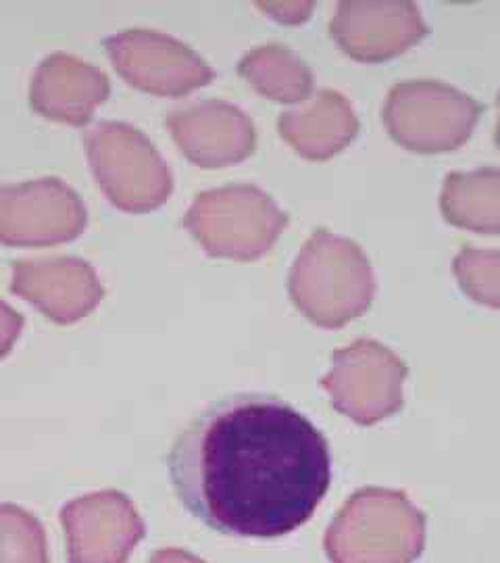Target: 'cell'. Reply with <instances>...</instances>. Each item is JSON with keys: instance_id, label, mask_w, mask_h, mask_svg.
Masks as SVG:
<instances>
[{"instance_id": "6da1fadb", "label": "cell", "mask_w": 500, "mask_h": 563, "mask_svg": "<svg viewBox=\"0 0 500 563\" xmlns=\"http://www.w3.org/2000/svg\"><path fill=\"white\" fill-rule=\"evenodd\" d=\"M180 504L211 530L278 539L309 522L332 483L318 426L274 395L241 393L204 407L167 457Z\"/></svg>"}, {"instance_id": "7a4b0ae2", "label": "cell", "mask_w": 500, "mask_h": 563, "mask_svg": "<svg viewBox=\"0 0 500 563\" xmlns=\"http://www.w3.org/2000/svg\"><path fill=\"white\" fill-rule=\"evenodd\" d=\"M288 290L304 318L325 330H338L369 309L376 278L357 242L318 230L295 260Z\"/></svg>"}, {"instance_id": "3957f363", "label": "cell", "mask_w": 500, "mask_h": 563, "mask_svg": "<svg viewBox=\"0 0 500 563\" xmlns=\"http://www.w3.org/2000/svg\"><path fill=\"white\" fill-rule=\"evenodd\" d=\"M323 547L332 563H415L425 549V516L402 490L365 486L342 505Z\"/></svg>"}, {"instance_id": "277c9868", "label": "cell", "mask_w": 500, "mask_h": 563, "mask_svg": "<svg viewBox=\"0 0 500 563\" xmlns=\"http://www.w3.org/2000/svg\"><path fill=\"white\" fill-rule=\"evenodd\" d=\"M181 225L211 257L255 262L280 239L288 216L253 184H227L200 192Z\"/></svg>"}, {"instance_id": "5b68a950", "label": "cell", "mask_w": 500, "mask_h": 563, "mask_svg": "<svg viewBox=\"0 0 500 563\" xmlns=\"http://www.w3.org/2000/svg\"><path fill=\"white\" fill-rule=\"evenodd\" d=\"M92 174L121 211L159 209L174 192V176L155 144L123 121H100L84 134Z\"/></svg>"}, {"instance_id": "8992f818", "label": "cell", "mask_w": 500, "mask_h": 563, "mask_svg": "<svg viewBox=\"0 0 500 563\" xmlns=\"http://www.w3.org/2000/svg\"><path fill=\"white\" fill-rule=\"evenodd\" d=\"M481 104L436 80L400 81L384 104V123L400 146L415 153H448L469 141Z\"/></svg>"}, {"instance_id": "52a82bcc", "label": "cell", "mask_w": 500, "mask_h": 563, "mask_svg": "<svg viewBox=\"0 0 500 563\" xmlns=\"http://www.w3.org/2000/svg\"><path fill=\"white\" fill-rule=\"evenodd\" d=\"M321 386L332 407L359 426H374L402 407L407 365L395 351L371 339H359L332 353Z\"/></svg>"}, {"instance_id": "ba28073f", "label": "cell", "mask_w": 500, "mask_h": 563, "mask_svg": "<svg viewBox=\"0 0 500 563\" xmlns=\"http://www.w3.org/2000/svg\"><path fill=\"white\" fill-rule=\"evenodd\" d=\"M123 80L155 97L180 99L211 84L215 71L188 44L155 30H125L104 41Z\"/></svg>"}, {"instance_id": "9c48e42d", "label": "cell", "mask_w": 500, "mask_h": 563, "mask_svg": "<svg viewBox=\"0 0 500 563\" xmlns=\"http://www.w3.org/2000/svg\"><path fill=\"white\" fill-rule=\"evenodd\" d=\"M88 223L80 195L59 178L0 184V244L51 246L76 241Z\"/></svg>"}, {"instance_id": "30bf717a", "label": "cell", "mask_w": 500, "mask_h": 563, "mask_svg": "<svg viewBox=\"0 0 500 563\" xmlns=\"http://www.w3.org/2000/svg\"><path fill=\"white\" fill-rule=\"evenodd\" d=\"M69 563H127L146 526L120 490H99L60 509Z\"/></svg>"}, {"instance_id": "8fae6325", "label": "cell", "mask_w": 500, "mask_h": 563, "mask_svg": "<svg viewBox=\"0 0 500 563\" xmlns=\"http://www.w3.org/2000/svg\"><path fill=\"white\" fill-rule=\"evenodd\" d=\"M330 34L348 57L381 63L418 44L427 25L409 0H346L336 7Z\"/></svg>"}, {"instance_id": "7c38bea8", "label": "cell", "mask_w": 500, "mask_h": 563, "mask_svg": "<svg viewBox=\"0 0 500 563\" xmlns=\"http://www.w3.org/2000/svg\"><path fill=\"white\" fill-rule=\"evenodd\" d=\"M165 125L184 157L204 169H220L244 162L257 144L255 123L232 102H190L174 109Z\"/></svg>"}, {"instance_id": "4fadbf2b", "label": "cell", "mask_w": 500, "mask_h": 563, "mask_svg": "<svg viewBox=\"0 0 500 563\" xmlns=\"http://www.w3.org/2000/svg\"><path fill=\"white\" fill-rule=\"evenodd\" d=\"M11 269V292L55 323L80 322L104 297L97 269L78 257L21 260Z\"/></svg>"}, {"instance_id": "5bb4252c", "label": "cell", "mask_w": 500, "mask_h": 563, "mask_svg": "<svg viewBox=\"0 0 500 563\" xmlns=\"http://www.w3.org/2000/svg\"><path fill=\"white\" fill-rule=\"evenodd\" d=\"M109 95L111 84L99 67L67 53H53L32 78L30 104L46 120L86 125Z\"/></svg>"}, {"instance_id": "9a60e30c", "label": "cell", "mask_w": 500, "mask_h": 563, "mask_svg": "<svg viewBox=\"0 0 500 563\" xmlns=\"http://www.w3.org/2000/svg\"><path fill=\"white\" fill-rule=\"evenodd\" d=\"M278 132L300 157L325 162L355 141L359 120L346 97L323 88L304 107L281 113Z\"/></svg>"}, {"instance_id": "2e32d148", "label": "cell", "mask_w": 500, "mask_h": 563, "mask_svg": "<svg viewBox=\"0 0 500 563\" xmlns=\"http://www.w3.org/2000/svg\"><path fill=\"white\" fill-rule=\"evenodd\" d=\"M441 209L444 220L457 228L500 234V169L481 167L448 174L442 188Z\"/></svg>"}, {"instance_id": "e0dca14e", "label": "cell", "mask_w": 500, "mask_h": 563, "mask_svg": "<svg viewBox=\"0 0 500 563\" xmlns=\"http://www.w3.org/2000/svg\"><path fill=\"white\" fill-rule=\"evenodd\" d=\"M242 78L265 99L304 102L313 92V71L295 51L281 44H265L246 53L238 63Z\"/></svg>"}, {"instance_id": "ac0fdd59", "label": "cell", "mask_w": 500, "mask_h": 563, "mask_svg": "<svg viewBox=\"0 0 500 563\" xmlns=\"http://www.w3.org/2000/svg\"><path fill=\"white\" fill-rule=\"evenodd\" d=\"M0 563H51L41 520L15 504H0Z\"/></svg>"}, {"instance_id": "d6986e66", "label": "cell", "mask_w": 500, "mask_h": 563, "mask_svg": "<svg viewBox=\"0 0 500 563\" xmlns=\"http://www.w3.org/2000/svg\"><path fill=\"white\" fill-rule=\"evenodd\" d=\"M453 269L467 297L500 309V251L463 246Z\"/></svg>"}, {"instance_id": "ffe728a7", "label": "cell", "mask_w": 500, "mask_h": 563, "mask_svg": "<svg viewBox=\"0 0 500 563\" xmlns=\"http://www.w3.org/2000/svg\"><path fill=\"white\" fill-rule=\"evenodd\" d=\"M23 323L25 320L21 313H18L11 305L0 301V360L11 353L13 344L20 339Z\"/></svg>"}, {"instance_id": "44dd1931", "label": "cell", "mask_w": 500, "mask_h": 563, "mask_svg": "<svg viewBox=\"0 0 500 563\" xmlns=\"http://www.w3.org/2000/svg\"><path fill=\"white\" fill-rule=\"evenodd\" d=\"M148 563H207L184 549H160Z\"/></svg>"}, {"instance_id": "7402d4cb", "label": "cell", "mask_w": 500, "mask_h": 563, "mask_svg": "<svg viewBox=\"0 0 500 563\" xmlns=\"http://www.w3.org/2000/svg\"><path fill=\"white\" fill-rule=\"evenodd\" d=\"M497 104H499L500 109V95L497 97ZM495 142H497V146L500 148V113H499V123H497V134H495Z\"/></svg>"}]
</instances>
